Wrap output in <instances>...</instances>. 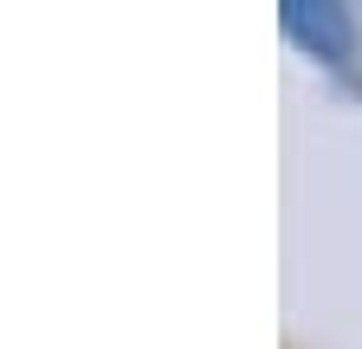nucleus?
<instances>
[{"instance_id":"1","label":"nucleus","mask_w":362,"mask_h":349,"mask_svg":"<svg viewBox=\"0 0 362 349\" xmlns=\"http://www.w3.org/2000/svg\"><path fill=\"white\" fill-rule=\"evenodd\" d=\"M285 32L317 59H349V13L343 7H317V0H285Z\"/></svg>"}]
</instances>
